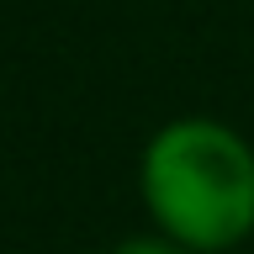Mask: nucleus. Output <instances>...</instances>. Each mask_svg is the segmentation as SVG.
I'll list each match as a JSON object with an SVG mask.
<instances>
[{
    "mask_svg": "<svg viewBox=\"0 0 254 254\" xmlns=\"http://www.w3.org/2000/svg\"><path fill=\"white\" fill-rule=\"evenodd\" d=\"M106 254H190L186 244H175V238H164L154 228V233H132V238H122V244H111Z\"/></svg>",
    "mask_w": 254,
    "mask_h": 254,
    "instance_id": "2",
    "label": "nucleus"
},
{
    "mask_svg": "<svg viewBox=\"0 0 254 254\" xmlns=\"http://www.w3.org/2000/svg\"><path fill=\"white\" fill-rule=\"evenodd\" d=\"M138 196L164 238L228 254L254 238V143L222 117H170L138 154Z\"/></svg>",
    "mask_w": 254,
    "mask_h": 254,
    "instance_id": "1",
    "label": "nucleus"
}]
</instances>
